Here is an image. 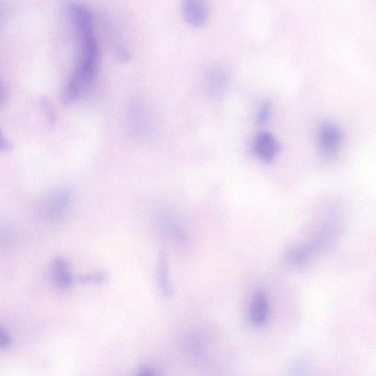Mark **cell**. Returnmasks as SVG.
<instances>
[{"label":"cell","instance_id":"d6986e66","mask_svg":"<svg viewBox=\"0 0 376 376\" xmlns=\"http://www.w3.org/2000/svg\"><path fill=\"white\" fill-rule=\"evenodd\" d=\"M4 97V89L1 83H0V101L3 100Z\"/></svg>","mask_w":376,"mask_h":376},{"label":"cell","instance_id":"8fae6325","mask_svg":"<svg viewBox=\"0 0 376 376\" xmlns=\"http://www.w3.org/2000/svg\"><path fill=\"white\" fill-rule=\"evenodd\" d=\"M312 249L310 247H299L290 251L287 260L290 264L300 265L308 261L311 257Z\"/></svg>","mask_w":376,"mask_h":376},{"label":"cell","instance_id":"ba28073f","mask_svg":"<svg viewBox=\"0 0 376 376\" xmlns=\"http://www.w3.org/2000/svg\"><path fill=\"white\" fill-rule=\"evenodd\" d=\"M249 314L251 322L254 325L261 327L266 323L269 305L265 294L257 293L254 296L250 305Z\"/></svg>","mask_w":376,"mask_h":376},{"label":"cell","instance_id":"ac0fdd59","mask_svg":"<svg viewBox=\"0 0 376 376\" xmlns=\"http://www.w3.org/2000/svg\"><path fill=\"white\" fill-rule=\"evenodd\" d=\"M7 11L5 6L0 5V25H2L6 18Z\"/></svg>","mask_w":376,"mask_h":376},{"label":"cell","instance_id":"6da1fadb","mask_svg":"<svg viewBox=\"0 0 376 376\" xmlns=\"http://www.w3.org/2000/svg\"><path fill=\"white\" fill-rule=\"evenodd\" d=\"M68 13L80 43L81 55L64 91L73 100L81 99L92 88L97 78L100 52L89 9L81 4H72Z\"/></svg>","mask_w":376,"mask_h":376},{"label":"cell","instance_id":"4fadbf2b","mask_svg":"<svg viewBox=\"0 0 376 376\" xmlns=\"http://www.w3.org/2000/svg\"><path fill=\"white\" fill-rule=\"evenodd\" d=\"M271 114V107L269 103H262L257 112V122L259 124H263L268 122Z\"/></svg>","mask_w":376,"mask_h":376},{"label":"cell","instance_id":"9a60e30c","mask_svg":"<svg viewBox=\"0 0 376 376\" xmlns=\"http://www.w3.org/2000/svg\"><path fill=\"white\" fill-rule=\"evenodd\" d=\"M13 146V143L4 135L1 128H0V153L10 151Z\"/></svg>","mask_w":376,"mask_h":376},{"label":"cell","instance_id":"30bf717a","mask_svg":"<svg viewBox=\"0 0 376 376\" xmlns=\"http://www.w3.org/2000/svg\"><path fill=\"white\" fill-rule=\"evenodd\" d=\"M158 276L160 289L163 295L167 298L173 295L170 276H169L168 262L166 254L161 252L158 259Z\"/></svg>","mask_w":376,"mask_h":376},{"label":"cell","instance_id":"e0dca14e","mask_svg":"<svg viewBox=\"0 0 376 376\" xmlns=\"http://www.w3.org/2000/svg\"><path fill=\"white\" fill-rule=\"evenodd\" d=\"M136 376H157V375L151 368L143 366L139 370Z\"/></svg>","mask_w":376,"mask_h":376},{"label":"cell","instance_id":"9c48e42d","mask_svg":"<svg viewBox=\"0 0 376 376\" xmlns=\"http://www.w3.org/2000/svg\"><path fill=\"white\" fill-rule=\"evenodd\" d=\"M227 73L221 69L213 70L206 78V86L214 97L223 95L228 85Z\"/></svg>","mask_w":376,"mask_h":376},{"label":"cell","instance_id":"7c38bea8","mask_svg":"<svg viewBox=\"0 0 376 376\" xmlns=\"http://www.w3.org/2000/svg\"><path fill=\"white\" fill-rule=\"evenodd\" d=\"M108 275L103 271L86 274L78 278L82 284L104 285L108 281Z\"/></svg>","mask_w":376,"mask_h":376},{"label":"cell","instance_id":"3957f363","mask_svg":"<svg viewBox=\"0 0 376 376\" xmlns=\"http://www.w3.org/2000/svg\"><path fill=\"white\" fill-rule=\"evenodd\" d=\"M318 146L326 156H331L339 151L343 135L339 126L331 121H327L319 126L317 131Z\"/></svg>","mask_w":376,"mask_h":376},{"label":"cell","instance_id":"5bb4252c","mask_svg":"<svg viewBox=\"0 0 376 376\" xmlns=\"http://www.w3.org/2000/svg\"><path fill=\"white\" fill-rule=\"evenodd\" d=\"M42 106L44 107L46 116L50 123H54L56 120V114L52 104L47 99H44L42 100Z\"/></svg>","mask_w":376,"mask_h":376},{"label":"cell","instance_id":"277c9868","mask_svg":"<svg viewBox=\"0 0 376 376\" xmlns=\"http://www.w3.org/2000/svg\"><path fill=\"white\" fill-rule=\"evenodd\" d=\"M161 234L176 245L184 247L188 243V235L183 225L171 214L163 213L157 218Z\"/></svg>","mask_w":376,"mask_h":376},{"label":"cell","instance_id":"8992f818","mask_svg":"<svg viewBox=\"0 0 376 376\" xmlns=\"http://www.w3.org/2000/svg\"><path fill=\"white\" fill-rule=\"evenodd\" d=\"M49 278L53 286L61 290H69L73 283L70 263L64 257H57L49 267Z\"/></svg>","mask_w":376,"mask_h":376},{"label":"cell","instance_id":"2e32d148","mask_svg":"<svg viewBox=\"0 0 376 376\" xmlns=\"http://www.w3.org/2000/svg\"><path fill=\"white\" fill-rule=\"evenodd\" d=\"M11 339L10 335L0 327V350L6 349L10 346Z\"/></svg>","mask_w":376,"mask_h":376},{"label":"cell","instance_id":"5b68a950","mask_svg":"<svg viewBox=\"0 0 376 376\" xmlns=\"http://www.w3.org/2000/svg\"><path fill=\"white\" fill-rule=\"evenodd\" d=\"M182 13L187 25L199 28L208 22L210 10L204 2L186 0L182 4Z\"/></svg>","mask_w":376,"mask_h":376},{"label":"cell","instance_id":"7a4b0ae2","mask_svg":"<svg viewBox=\"0 0 376 376\" xmlns=\"http://www.w3.org/2000/svg\"><path fill=\"white\" fill-rule=\"evenodd\" d=\"M72 195L68 188H61L45 198L40 205V214L47 221L61 219L67 212L71 203Z\"/></svg>","mask_w":376,"mask_h":376},{"label":"cell","instance_id":"52a82bcc","mask_svg":"<svg viewBox=\"0 0 376 376\" xmlns=\"http://www.w3.org/2000/svg\"><path fill=\"white\" fill-rule=\"evenodd\" d=\"M279 148L278 141L270 131H261L254 141L252 150L261 160L271 162L278 153Z\"/></svg>","mask_w":376,"mask_h":376}]
</instances>
